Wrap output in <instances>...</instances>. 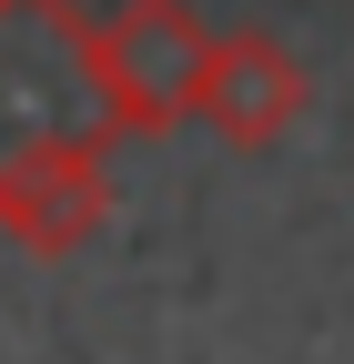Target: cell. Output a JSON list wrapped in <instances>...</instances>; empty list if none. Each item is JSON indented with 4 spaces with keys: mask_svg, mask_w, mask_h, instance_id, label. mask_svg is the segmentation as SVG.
<instances>
[{
    "mask_svg": "<svg viewBox=\"0 0 354 364\" xmlns=\"http://www.w3.org/2000/svg\"><path fill=\"white\" fill-rule=\"evenodd\" d=\"M71 51H81V81H92V112L112 142H162L193 122L213 31L193 0H112V11L71 21Z\"/></svg>",
    "mask_w": 354,
    "mask_h": 364,
    "instance_id": "obj_1",
    "label": "cell"
},
{
    "mask_svg": "<svg viewBox=\"0 0 354 364\" xmlns=\"http://www.w3.org/2000/svg\"><path fill=\"white\" fill-rule=\"evenodd\" d=\"M112 213V132H11L0 142V233L61 263Z\"/></svg>",
    "mask_w": 354,
    "mask_h": 364,
    "instance_id": "obj_2",
    "label": "cell"
},
{
    "mask_svg": "<svg viewBox=\"0 0 354 364\" xmlns=\"http://www.w3.org/2000/svg\"><path fill=\"white\" fill-rule=\"evenodd\" d=\"M314 102V71H304L274 31H223L203 51V91H193V122H213V142L233 152H274L284 132Z\"/></svg>",
    "mask_w": 354,
    "mask_h": 364,
    "instance_id": "obj_3",
    "label": "cell"
},
{
    "mask_svg": "<svg viewBox=\"0 0 354 364\" xmlns=\"http://www.w3.org/2000/svg\"><path fill=\"white\" fill-rule=\"evenodd\" d=\"M11 11H31V0H0V21H11Z\"/></svg>",
    "mask_w": 354,
    "mask_h": 364,
    "instance_id": "obj_4",
    "label": "cell"
}]
</instances>
